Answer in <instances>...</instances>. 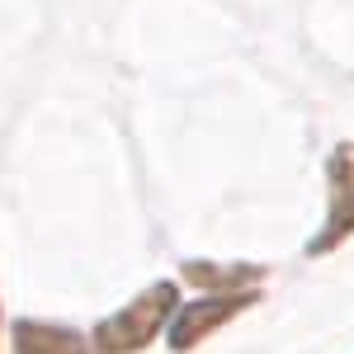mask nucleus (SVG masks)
Wrapping results in <instances>:
<instances>
[{
    "mask_svg": "<svg viewBox=\"0 0 354 354\" xmlns=\"http://www.w3.org/2000/svg\"><path fill=\"white\" fill-rule=\"evenodd\" d=\"M170 307H175V283H156V288L137 293L118 317L100 322L95 350L100 354H133V350H142V345H151V335L161 330V322L170 317Z\"/></svg>",
    "mask_w": 354,
    "mask_h": 354,
    "instance_id": "nucleus-1",
    "label": "nucleus"
},
{
    "mask_svg": "<svg viewBox=\"0 0 354 354\" xmlns=\"http://www.w3.org/2000/svg\"><path fill=\"white\" fill-rule=\"evenodd\" d=\"M354 232V142H345L330 156V208H326V227L317 232L312 255H326Z\"/></svg>",
    "mask_w": 354,
    "mask_h": 354,
    "instance_id": "nucleus-2",
    "label": "nucleus"
},
{
    "mask_svg": "<svg viewBox=\"0 0 354 354\" xmlns=\"http://www.w3.org/2000/svg\"><path fill=\"white\" fill-rule=\"evenodd\" d=\"M255 302V293H232V298H208V302H194V307H185L180 317H175V326H170V350L185 354L194 350L208 330H218L222 322H232L236 312H245Z\"/></svg>",
    "mask_w": 354,
    "mask_h": 354,
    "instance_id": "nucleus-3",
    "label": "nucleus"
},
{
    "mask_svg": "<svg viewBox=\"0 0 354 354\" xmlns=\"http://www.w3.org/2000/svg\"><path fill=\"white\" fill-rule=\"evenodd\" d=\"M15 354H85V340L71 326L15 322Z\"/></svg>",
    "mask_w": 354,
    "mask_h": 354,
    "instance_id": "nucleus-4",
    "label": "nucleus"
},
{
    "mask_svg": "<svg viewBox=\"0 0 354 354\" xmlns=\"http://www.w3.org/2000/svg\"><path fill=\"white\" fill-rule=\"evenodd\" d=\"M260 270H222V265H189V279L198 283H213V288H232L227 279H255Z\"/></svg>",
    "mask_w": 354,
    "mask_h": 354,
    "instance_id": "nucleus-5",
    "label": "nucleus"
}]
</instances>
